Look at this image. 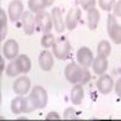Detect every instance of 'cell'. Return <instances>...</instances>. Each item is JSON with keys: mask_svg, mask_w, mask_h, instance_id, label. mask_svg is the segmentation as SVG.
<instances>
[{"mask_svg": "<svg viewBox=\"0 0 121 121\" xmlns=\"http://www.w3.org/2000/svg\"><path fill=\"white\" fill-rule=\"evenodd\" d=\"M53 56L60 60H64L69 57L70 53V44L65 38H58L56 39V41L53 44Z\"/></svg>", "mask_w": 121, "mask_h": 121, "instance_id": "6da1fadb", "label": "cell"}, {"mask_svg": "<svg viewBox=\"0 0 121 121\" xmlns=\"http://www.w3.org/2000/svg\"><path fill=\"white\" fill-rule=\"evenodd\" d=\"M107 28H108V35L113 40V43L116 45H120L121 44V26L115 19V15H110V13L108 15Z\"/></svg>", "mask_w": 121, "mask_h": 121, "instance_id": "7a4b0ae2", "label": "cell"}, {"mask_svg": "<svg viewBox=\"0 0 121 121\" xmlns=\"http://www.w3.org/2000/svg\"><path fill=\"white\" fill-rule=\"evenodd\" d=\"M36 109H44L47 104V92L41 86H35L29 95Z\"/></svg>", "mask_w": 121, "mask_h": 121, "instance_id": "3957f363", "label": "cell"}, {"mask_svg": "<svg viewBox=\"0 0 121 121\" xmlns=\"http://www.w3.org/2000/svg\"><path fill=\"white\" fill-rule=\"evenodd\" d=\"M82 72H84V68L79 67L76 63L72 62V63H69L65 67L64 76H65V79L68 80L70 84H78V82L81 81Z\"/></svg>", "mask_w": 121, "mask_h": 121, "instance_id": "277c9868", "label": "cell"}, {"mask_svg": "<svg viewBox=\"0 0 121 121\" xmlns=\"http://www.w3.org/2000/svg\"><path fill=\"white\" fill-rule=\"evenodd\" d=\"M35 22H36L38 28L41 30V32H44V33H48L50 30L52 29V26H53L52 16L50 15L48 12L44 11V10L36 13V16H35Z\"/></svg>", "mask_w": 121, "mask_h": 121, "instance_id": "5b68a950", "label": "cell"}, {"mask_svg": "<svg viewBox=\"0 0 121 121\" xmlns=\"http://www.w3.org/2000/svg\"><path fill=\"white\" fill-rule=\"evenodd\" d=\"M76 58H78V62L81 67H85V68H88L91 64L93 63V55H92V51L86 47V46H82L76 52Z\"/></svg>", "mask_w": 121, "mask_h": 121, "instance_id": "8992f818", "label": "cell"}, {"mask_svg": "<svg viewBox=\"0 0 121 121\" xmlns=\"http://www.w3.org/2000/svg\"><path fill=\"white\" fill-rule=\"evenodd\" d=\"M23 15V4L21 0H12L9 5V18L10 21L16 22Z\"/></svg>", "mask_w": 121, "mask_h": 121, "instance_id": "52a82bcc", "label": "cell"}, {"mask_svg": "<svg viewBox=\"0 0 121 121\" xmlns=\"http://www.w3.org/2000/svg\"><path fill=\"white\" fill-rule=\"evenodd\" d=\"M114 87V81L110 75L102 74L100 78L97 80V88L102 95H108Z\"/></svg>", "mask_w": 121, "mask_h": 121, "instance_id": "ba28073f", "label": "cell"}, {"mask_svg": "<svg viewBox=\"0 0 121 121\" xmlns=\"http://www.w3.org/2000/svg\"><path fill=\"white\" fill-rule=\"evenodd\" d=\"M80 16H81V10L78 9V7H73L69 10V12L67 13L65 17V27L69 30H73L76 28L78 23H79V19Z\"/></svg>", "mask_w": 121, "mask_h": 121, "instance_id": "9c48e42d", "label": "cell"}, {"mask_svg": "<svg viewBox=\"0 0 121 121\" xmlns=\"http://www.w3.org/2000/svg\"><path fill=\"white\" fill-rule=\"evenodd\" d=\"M22 27H23V30L27 35H32L34 33V29H35V17L32 15L30 11H26L23 12L22 15Z\"/></svg>", "mask_w": 121, "mask_h": 121, "instance_id": "30bf717a", "label": "cell"}, {"mask_svg": "<svg viewBox=\"0 0 121 121\" xmlns=\"http://www.w3.org/2000/svg\"><path fill=\"white\" fill-rule=\"evenodd\" d=\"M18 50H19V47H18L17 41L13 39H10L7 41H5V44L3 46V55L7 59H13L18 55Z\"/></svg>", "mask_w": 121, "mask_h": 121, "instance_id": "8fae6325", "label": "cell"}, {"mask_svg": "<svg viewBox=\"0 0 121 121\" xmlns=\"http://www.w3.org/2000/svg\"><path fill=\"white\" fill-rule=\"evenodd\" d=\"M30 88V80L27 76H22V78H18L16 81L13 82V91L15 93L22 96L26 95Z\"/></svg>", "mask_w": 121, "mask_h": 121, "instance_id": "7c38bea8", "label": "cell"}, {"mask_svg": "<svg viewBox=\"0 0 121 121\" xmlns=\"http://www.w3.org/2000/svg\"><path fill=\"white\" fill-rule=\"evenodd\" d=\"M51 16H52V21H53V27L56 29L57 33H63L65 29V23L63 22V17L60 13L59 7H53L51 11Z\"/></svg>", "mask_w": 121, "mask_h": 121, "instance_id": "4fadbf2b", "label": "cell"}, {"mask_svg": "<svg viewBox=\"0 0 121 121\" xmlns=\"http://www.w3.org/2000/svg\"><path fill=\"white\" fill-rule=\"evenodd\" d=\"M39 65L44 72H48L53 67V56L48 51H43L39 56Z\"/></svg>", "mask_w": 121, "mask_h": 121, "instance_id": "5bb4252c", "label": "cell"}, {"mask_svg": "<svg viewBox=\"0 0 121 121\" xmlns=\"http://www.w3.org/2000/svg\"><path fill=\"white\" fill-rule=\"evenodd\" d=\"M92 67H93L95 74H97V75L104 74L107 72V69H108V59H107V57L98 56L97 58H95L93 63H92Z\"/></svg>", "mask_w": 121, "mask_h": 121, "instance_id": "9a60e30c", "label": "cell"}, {"mask_svg": "<svg viewBox=\"0 0 121 121\" xmlns=\"http://www.w3.org/2000/svg\"><path fill=\"white\" fill-rule=\"evenodd\" d=\"M99 18H100V15L96 7L87 10V26L91 30H95L97 28L99 23Z\"/></svg>", "mask_w": 121, "mask_h": 121, "instance_id": "2e32d148", "label": "cell"}, {"mask_svg": "<svg viewBox=\"0 0 121 121\" xmlns=\"http://www.w3.org/2000/svg\"><path fill=\"white\" fill-rule=\"evenodd\" d=\"M82 99H84V88H82V85L78 84L72 88V92H70V100L73 102V104L79 105V104H81Z\"/></svg>", "mask_w": 121, "mask_h": 121, "instance_id": "e0dca14e", "label": "cell"}, {"mask_svg": "<svg viewBox=\"0 0 121 121\" xmlns=\"http://www.w3.org/2000/svg\"><path fill=\"white\" fill-rule=\"evenodd\" d=\"M16 62L19 67V69H21V72L27 74L30 69H32V62H30V59L27 55H21V56H18L16 58Z\"/></svg>", "mask_w": 121, "mask_h": 121, "instance_id": "ac0fdd59", "label": "cell"}, {"mask_svg": "<svg viewBox=\"0 0 121 121\" xmlns=\"http://www.w3.org/2000/svg\"><path fill=\"white\" fill-rule=\"evenodd\" d=\"M7 33V17L3 9H0V40H4Z\"/></svg>", "mask_w": 121, "mask_h": 121, "instance_id": "d6986e66", "label": "cell"}, {"mask_svg": "<svg viewBox=\"0 0 121 121\" xmlns=\"http://www.w3.org/2000/svg\"><path fill=\"white\" fill-rule=\"evenodd\" d=\"M112 52V47H110V44L107 41V40H102L99 41L98 46H97V53L98 56H103V57H108Z\"/></svg>", "mask_w": 121, "mask_h": 121, "instance_id": "ffe728a7", "label": "cell"}, {"mask_svg": "<svg viewBox=\"0 0 121 121\" xmlns=\"http://www.w3.org/2000/svg\"><path fill=\"white\" fill-rule=\"evenodd\" d=\"M23 103L24 98L23 97H16L11 102V112L13 114H21L23 113Z\"/></svg>", "mask_w": 121, "mask_h": 121, "instance_id": "44dd1931", "label": "cell"}, {"mask_svg": "<svg viewBox=\"0 0 121 121\" xmlns=\"http://www.w3.org/2000/svg\"><path fill=\"white\" fill-rule=\"evenodd\" d=\"M28 7L33 12H40L46 7L44 0H28Z\"/></svg>", "mask_w": 121, "mask_h": 121, "instance_id": "7402d4cb", "label": "cell"}, {"mask_svg": "<svg viewBox=\"0 0 121 121\" xmlns=\"http://www.w3.org/2000/svg\"><path fill=\"white\" fill-rule=\"evenodd\" d=\"M22 72H21V69H19V67H18V64H17V62H16V59L13 60V62H11L9 65H7V68H6V74H7V76H11V78H15V76H17L18 74H21Z\"/></svg>", "mask_w": 121, "mask_h": 121, "instance_id": "603a6c76", "label": "cell"}, {"mask_svg": "<svg viewBox=\"0 0 121 121\" xmlns=\"http://www.w3.org/2000/svg\"><path fill=\"white\" fill-rule=\"evenodd\" d=\"M56 41V38L52 35V34H50V33H46L43 38H41V45L43 47L45 48H48V47H52L53 44Z\"/></svg>", "mask_w": 121, "mask_h": 121, "instance_id": "cb8c5ba5", "label": "cell"}, {"mask_svg": "<svg viewBox=\"0 0 121 121\" xmlns=\"http://www.w3.org/2000/svg\"><path fill=\"white\" fill-rule=\"evenodd\" d=\"M98 4H99L102 10H104V11H110L115 5V0H98Z\"/></svg>", "mask_w": 121, "mask_h": 121, "instance_id": "d4e9b609", "label": "cell"}, {"mask_svg": "<svg viewBox=\"0 0 121 121\" xmlns=\"http://www.w3.org/2000/svg\"><path fill=\"white\" fill-rule=\"evenodd\" d=\"M35 108V105L33 104L32 99H30V97H27L24 98V103H23V112L24 113H32Z\"/></svg>", "mask_w": 121, "mask_h": 121, "instance_id": "484cf974", "label": "cell"}, {"mask_svg": "<svg viewBox=\"0 0 121 121\" xmlns=\"http://www.w3.org/2000/svg\"><path fill=\"white\" fill-rule=\"evenodd\" d=\"M78 3L82 7V10H90V9L95 7L96 0H78Z\"/></svg>", "mask_w": 121, "mask_h": 121, "instance_id": "4316f807", "label": "cell"}, {"mask_svg": "<svg viewBox=\"0 0 121 121\" xmlns=\"http://www.w3.org/2000/svg\"><path fill=\"white\" fill-rule=\"evenodd\" d=\"M63 119L64 120H73V119L75 120V119H78V113L73 108H68V109H65V112L63 114Z\"/></svg>", "mask_w": 121, "mask_h": 121, "instance_id": "83f0119b", "label": "cell"}, {"mask_svg": "<svg viewBox=\"0 0 121 121\" xmlns=\"http://www.w3.org/2000/svg\"><path fill=\"white\" fill-rule=\"evenodd\" d=\"M90 79H91V74H90V72H88V69L84 67V72H82L81 81H80V82H81L82 85H84V84H87V82L90 81Z\"/></svg>", "mask_w": 121, "mask_h": 121, "instance_id": "f1b7e54d", "label": "cell"}, {"mask_svg": "<svg viewBox=\"0 0 121 121\" xmlns=\"http://www.w3.org/2000/svg\"><path fill=\"white\" fill-rule=\"evenodd\" d=\"M114 15L121 17V0H119V1L114 5Z\"/></svg>", "mask_w": 121, "mask_h": 121, "instance_id": "f546056e", "label": "cell"}, {"mask_svg": "<svg viewBox=\"0 0 121 121\" xmlns=\"http://www.w3.org/2000/svg\"><path fill=\"white\" fill-rule=\"evenodd\" d=\"M52 119H55V120H59V119H60V116H59V114H58V113L51 112V113H48V114H47L46 120H52Z\"/></svg>", "mask_w": 121, "mask_h": 121, "instance_id": "4dcf8cb0", "label": "cell"}, {"mask_svg": "<svg viewBox=\"0 0 121 121\" xmlns=\"http://www.w3.org/2000/svg\"><path fill=\"white\" fill-rule=\"evenodd\" d=\"M115 92H116V95L119 96V97H121V78L116 81V84H115Z\"/></svg>", "mask_w": 121, "mask_h": 121, "instance_id": "1f68e13d", "label": "cell"}, {"mask_svg": "<svg viewBox=\"0 0 121 121\" xmlns=\"http://www.w3.org/2000/svg\"><path fill=\"white\" fill-rule=\"evenodd\" d=\"M53 1H55V0H44V3H45L46 6H52Z\"/></svg>", "mask_w": 121, "mask_h": 121, "instance_id": "d6a6232c", "label": "cell"}, {"mask_svg": "<svg viewBox=\"0 0 121 121\" xmlns=\"http://www.w3.org/2000/svg\"><path fill=\"white\" fill-rule=\"evenodd\" d=\"M0 65H1V68H0V72H4V58H1L0 59Z\"/></svg>", "mask_w": 121, "mask_h": 121, "instance_id": "836d02e7", "label": "cell"}]
</instances>
